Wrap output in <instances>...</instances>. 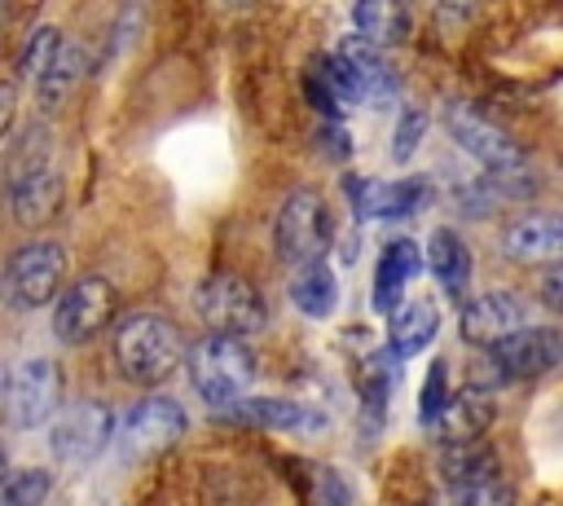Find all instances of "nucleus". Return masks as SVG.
I'll return each instance as SVG.
<instances>
[{"mask_svg":"<svg viewBox=\"0 0 563 506\" xmlns=\"http://www.w3.org/2000/svg\"><path fill=\"white\" fill-rule=\"evenodd\" d=\"M114 361L128 383H163L180 361V334L158 312H132L114 326Z\"/></svg>","mask_w":563,"mask_h":506,"instance_id":"obj_1","label":"nucleus"},{"mask_svg":"<svg viewBox=\"0 0 563 506\" xmlns=\"http://www.w3.org/2000/svg\"><path fill=\"white\" fill-rule=\"evenodd\" d=\"M185 365H189L194 392H198L207 405H216V409L242 405V396H246V387H251V378H255V365H251L246 343H242V339H224V334L198 339V343L189 348Z\"/></svg>","mask_w":563,"mask_h":506,"instance_id":"obj_2","label":"nucleus"},{"mask_svg":"<svg viewBox=\"0 0 563 506\" xmlns=\"http://www.w3.org/2000/svg\"><path fill=\"white\" fill-rule=\"evenodd\" d=\"M62 273H66V251L48 238L40 242H26L13 251V260L4 264V277H0V295L9 308H44L57 290H62Z\"/></svg>","mask_w":563,"mask_h":506,"instance_id":"obj_3","label":"nucleus"},{"mask_svg":"<svg viewBox=\"0 0 563 506\" xmlns=\"http://www.w3.org/2000/svg\"><path fill=\"white\" fill-rule=\"evenodd\" d=\"M194 312L207 321L211 334H224V339H242V334L264 330V299H260V290L251 282H242V277H229V273H216V277L198 282Z\"/></svg>","mask_w":563,"mask_h":506,"instance_id":"obj_4","label":"nucleus"},{"mask_svg":"<svg viewBox=\"0 0 563 506\" xmlns=\"http://www.w3.org/2000/svg\"><path fill=\"white\" fill-rule=\"evenodd\" d=\"M273 242H277V255L308 268V264H321V251L330 246V211L321 202V194L312 189H295L282 211H277V229H273Z\"/></svg>","mask_w":563,"mask_h":506,"instance_id":"obj_5","label":"nucleus"},{"mask_svg":"<svg viewBox=\"0 0 563 506\" xmlns=\"http://www.w3.org/2000/svg\"><path fill=\"white\" fill-rule=\"evenodd\" d=\"M62 400V370L48 356L18 361L9 370V392H4V414L13 427H40L53 418Z\"/></svg>","mask_w":563,"mask_h":506,"instance_id":"obj_6","label":"nucleus"},{"mask_svg":"<svg viewBox=\"0 0 563 506\" xmlns=\"http://www.w3.org/2000/svg\"><path fill=\"white\" fill-rule=\"evenodd\" d=\"M444 128H449V136L475 158V163H484L488 172H497V176H506V172H515L519 163H523V154H519V145L510 141V132H501L493 119H484L475 106H466V101H449L444 106Z\"/></svg>","mask_w":563,"mask_h":506,"instance_id":"obj_7","label":"nucleus"},{"mask_svg":"<svg viewBox=\"0 0 563 506\" xmlns=\"http://www.w3.org/2000/svg\"><path fill=\"white\" fill-rule=\"evenodd\" d=\"M114 436V409L106 400H70L53 431H48V444L62 462H92Z\"/></svg>","mask_w":563,"mask_h":506,"instance_id":"obj_8","label":"nucleus"},{"mask_svg":"<svg viewBox=\"0 0 563 506\" xmlns=\"http://www.w3.org/2000/svg\"><path fill=\"white\" fill-rule=\"evenodd\" d=\"M114 317V290L106 277H79L53 308V334L62 343H88Z\"/></svg>","mask_w":563,"mask_h":506,"instance_id":"obj_9","label":"nucleus"},{"mask_svg":"<svg viewBox=\"0 0 563 506\" xmlns=\"http://www.w3.org/2000/svg\"><path fill=\"white\" fill-rule=\"evenodd\" d=\"M523 330H532V304L523 295L493 290V295H479L462 308V339L466 343L501 348L506 339H515Z\"/></svg>","mask_w":563,"mask_h":506,"instance_id":"obj_10","label":"nucleus"},{"mask_svg":"<svg viewBox=\"0 0 563 506\" xmlns=\"http://www.w3.org/2000/svg\"><path fill=\"white\" fill-rule=\"evenodd\" d=\"M119 436H123L128 458H154V453L172 449L185 436V409L172 396H145L128 409Z\"/></svg>","mask_w":563,"mask_h":506,"instance_id":"obj_11","label":"nucleus"},{"mask_svg":"<svg viewBox=\"0 0 563 506\" xmlns=\"http://www.w3.org/2000/svg\"><path fill=\"white\" fill-rule=\"evenodd\" d=\"M493 361L506 378H537L563 361V330L559 326H532L501 348H493Z\"/></svg>","mask_w":563,"mask_h":506,"instance_id":"obj_12","label":"nucleus"},{"mask_svg":"<svg viewBox=\"0 0 563 506\" xmlns=\"http://www.w3.org/2000/svg\"><path fill=\"white\" fill-rule=\"evenodd\" d=\"M62 194H66V185H62V176H57L53 163H40L31 172L9 176V211L26 229L31 224H48L62 211Z\"/></svg>","mask_w":563,"mask_h":506,"instance_id":"obj_13","label":"nucleus"},{"mask_svg":"<svg viewBox=\"0 0 563 506\" xmlns=\"http://www.w3.org/2000/svg\"><path fill=\"white\" fill-rule=\"evenodd\" d=\"M501 251L519 264H563V216L532 211L501 233Z\"/></svg>","mask_w":563,"mask_h":506,"instance_id":"obj_14","label":"nucleus"},{"mask_svg":"<svg viewBox=\"0 0 563 506\" xmlns=\"http://www.w3.org/2000/svg\"><path fill=\"white\" fill-rule=\"evenodd\" d=\"M347 198L356 207V216H378V220H396V216H413L427 202V185L422 180H365V176H347Z\"/></svg>","mask_w":563,"mask_h":506,"instance_id":"obj_15","label":"nucleus"},{"mask_svg":"<svg viewBox=\"0 0 563 506\" xmlns=\"http://www.w3.org/2000/svg\"><path fill=\"white\" fill-rule=\"evenodd\" d=\"M339 62L347 66V75H352L361 101H387V97H396V70H391L387 57H383L374 44H365L361 35H347V40L339 44Z\"/></svg>","mask_w":563,"mask_h":506,"instance_id":"obj_16","label":"nucleus"},{"mask_svg":"<svg viewBox=\"0 0 563 506\" xmlns=\"http://www.w3.org/2000/svg\"><path fill=\"white\" fill-rule=\"evenodd\" d=\"M229 422H251V427H273V431H321L325 418L299 400H282V396H255L242 400L233 409H224Z\"/></svg>","mask_w":563,"mask_h":506,"instance_id":"obj_17","label":"nucleus"},{"mask_svg":"<svg viewBox=\"0 0 563 506\" xmlns=\"http://www.w3.org/2000/svg\"><path fill=\"white\" fill-rule=\"evenodd\" d=\"M418 268H422L418 242L391 238V242L383 246V255H378V268H374V308H378V312H396V299H400V290L418 277Z\"/></svg>","mask_w":563,"mask_h":506,"instance_id":"obj_18","label":"nucleus"},{"mask_svg":"<svg viewBox=\"0 0 563 506\" xmlns=\"http://www.w3.org/2000/svg\"><path fill=\"white\" fill-rule=\"evenodd\" d=\"M427 268L431 277L440 282V290L449 299H462L466 295V282H471V251L466 242L453 233V229H435L427 238Z\"/></svg>","mask_w":563,"mask_h":506,"instance_id":"obj_19","label":"nucleus"},{"mask_svg":"<svg viewBox=\"0 0 563 506\" xmlns=\"http://www.w3.org/2000/svg\"><path fill=\"white\" fill-rule=\"evenodd\" d=\"M440 330V312L431 299H413V304H400L391 312V326H387V339H391V352L396 356H413L422 352Z\"/></svg>","mask_w":563,"mask_h":506,"instance_id":"obj_20","label":"nucleus"},{"mask_svg":"<svg viewBox=\"0 0 563 506\" xmlns=\"http://www.w3.org/2000/svg\"><path fill=\"white\" fill-rule=\"evenodd\" d=\"M488 418H493V400H488L484 392L466 387L462 396H453V400H449V409L440 414L435 431H440L449 444H466V440H475V436L484 431V422H488Z\"/></svg>","mask_w":563,"mask_h":506,"instance_id":"obj_21","label":"nucleus"},{"mask_svg":"<svg viewBox=\"0 0 563 506\" xmlns=\"http://www.w3.org/2000/svg\"><path fill=\"white\" fill-rule=\"evenodd\" d=\"M352 22H356V35L365 44H374V48L405 40V31H409V13L400 4H391V0H365V4H356L352 9Z\"/></svg>","mask_w":563,"mask_h":506,"instance_id":"obj_22","label":"nucleus"},{"mask_svg":"<svg viewBox=\"0 0 563 506\" xmlns=\"http://www.w3.org/2000/svg\"><path fill=\"white\" fill-rule=\"evenodd\" d=\"M290 299H295V308H299L303 317H317V321H321V317H330L334 304H339V282H334V273H330L325 264H308V268L295 273Z\"/></svg>","mask_w":563,"mask_h":506,"instance_id":"obj_23","label":"nucleus"},{"mask_svg":"<svg viewBox=\"0 0 563 506\" xmlns=\"http://www.w3.org/2000/svg\"><path fill=\"white\" fill-rule=\"evenodd\" d=\"M79 75H84V48H79V44H62L57 62H53L48 75L35 84V88H40V101H44L48 110H57V106L70 97V88L79 84Z\"/></svg>","mask_w":563,"mask_h":506,"instance_id":"obj_24","label":"nucleus"},{"mask_svg":"<svg viewBox=\"0 0 563 506\" xmlns=\"http://www.w3.org/2000/svg\"><path fill=\"white\" fill-rule=\"evenodd\" d=\"M62 31L57 26H35L31 35H26V44H22V57H18V70L26 75V79H44L48 75V66L57 62V53H62Z\"/></svg>","mask_w":563,"mask_h":506,"instance_id":"obj_25","label":"nucleus"},{"mask_svg":"<svg viewBox=\"0 0 563 506\" xmlns=\"http://www.w3.org/2000/svg\"><path fill=\"white\" fill-rule=\"evenodd\" d=\"M48 488H53V475L31 466V471H18L0 484V506H44L48 502Z\"/></svg>","mask_w":563,"mask_h":506,"instance_id":"obj_26","label":"nucleus"},{"mask_svg":"<svg viewBox=\"0 0 563 506\" xmlns=\"http://www.w3.org/2000/svg\"><path fill=\"white\" fill-rule=\"evenodd\" d=\"M449 365L444 361H435L431 370H427V383H422V396H418V414H422V422H440V414L449 409Z\"/></svg>","mask_w":563,"mask_h":506,"instance_id":"obj_27","label":"nucleus"},{"mask_svg":"<svg viewBox=\"0 0 563 506\" xmlns=\"http://www.w3.org/2000/svg\"><path fill=\"white\" fill-rule=\"evenodd\" d=\"M422 132H427V114H422L418 106H409V110L400 114V123H396V136H391V158H396V163L413 158V150H418Z\"/></svg>","mask_w":563,"mask_h":506,"instance_id":"obj_28","label":"nucleus"},{"mask_svg":"<svg viewBox=\"0 0 563 506\" xmlns=\"http://www.w3.org/2000/svg\"><path fill=\"white\" fill-rule=\"evenodd\" d=\"M462 506H515V497L497 484V480H488V484H475V488H462Z\"/></svg>","mask_w":563,"mask_h":506,"instance_id":"obj_29","label":"nucleus"},{"mask_svg":"<svg viewBox=\"0 0 563 506\" xmlns=\"http://www.w3.org/2000/svg\"><path fill=\"white\" fill-rule=\"evenodd\" d=\"M13 114H18V84L13 79H0V141L9 136Z\"/></svg>","mask_w":563,"mask_h":506,"instance_id":"obj_30","label":"nucleus"},{"mask_svg":"<svg viewBox=\"0 0 563 506\" xmlns=\"http://www.w3.org/2000/svg\"><path fill=\"white\" fill-rule=\"evenodd\" d=\"M541 299H545L554 312H563V264L545 268V282H541Z\"/></svg>","mask_w":563,"mask_h":506,"instance_id":"obj_31","label":"nucleus"},{"mask_svg":"<svg viewBox=\"0 0 563 506\" xmlns=\"http://www.w3.org/2000/svg\"><path fill=\"white\" fill-rule=\"evenodd\" d=\"M9 480V453H4V444H0V484Z\"/></svg>","mask_w":563,"mask_h":506,"instance_id":"obj_32","label":"nucleus"},{"mask_svg":"<svg viewBox=\"0 0 563 506\" xmlns=\"http://www.w3.org/2000/svg\"><path fill=\"white\" fill-rule=\"evenodd\" d=\"M4 392H9V370L0 365V396H4Z\"/></svg>","mask_w":563,"mask_h":506,"instance_id":"obj_33","label":"nucleus"},{"mask_svg":"<svg viewBox=\"0 0 563 506\" xmlns=\"http://www.w3.org/2000/svg\"><path fill=\"white\" fill-rule=\"evenodd\" d=\"M0 26H4V9H0Z\"/></svg>","mask_w":563,"mask_h":506,"instance_id":"obj_34","label":"nucleus"}]
</instances>
